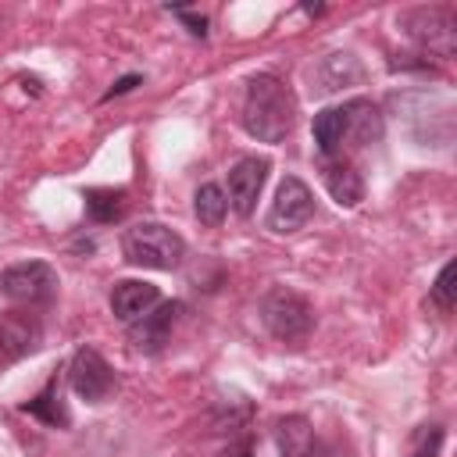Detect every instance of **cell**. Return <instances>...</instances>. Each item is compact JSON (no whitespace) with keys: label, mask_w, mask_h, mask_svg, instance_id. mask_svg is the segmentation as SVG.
Listing matches in <instances>:
<instances>
[{"label":"cell","mask_w":457,"mask_h":457,"mask_svg":"<svg viewBox=\"0 0 457 457\" xmlns=\"http://www.w3.org/2000/svg\"><path fill=\"white\" fill-rule=\"evenodd\" d=\"M321 182L339 207H357L364 200V179L346 157H321Z\"/></svg>","instance_id":"cell-13"},{"label":"cell","mask_w":457,"mask_h":457,"mask_svg":"<svg viewBox=\"0 0 457 457\" xmlns=\"http://www.w3.org/2000/svg\"><path fill=\"white\" fill-rule=\"evenodd\" d=\"M171 14H175V18H182V21L189 25V32H193V36H207V18H204V14H193V11H186V7H175Z\"/></svg>","instance_id":"cell-21"},{"label":"cell","mask_w":457,"mask_h":457,"mask_svg":"<svg viewBox=\"0 0 457 457\" xmlns=\"http://www.w3.org/2000/svg\"><path fill=\"white\" fill-rule=\"evenodd\" d=\"M275 446L278 457H343V450L321 439L303 414H289L275 425Z\"/></svg>","instance_id":"cell-8"},{"label":"cell","mask_w":457,"mask_h":457,"mask_svg":"<svg viewBox=\"0 0 457 457\" xmlns=\"http://www.w3.org/2000/svg\"><path fill=\"white\" fill-rule=\"evenodd\" d=\"M443 425H418L414 436H411V450L407 457H439V446H443Z\"/></svg>","instance_id":"cell-19"},{"label":"cell","mask_w":457,"mask_h":457,"mask_svg":"<svg viewBox=\"0 0 457 457\" xmlns=\"http://www.w3.org/2000/svg\"><path fill=\"white\" fill-rule=\"evenodd\" d=\"M346 132H343V143L350 146H368V143H378L382 139V114L371 100L357 96V100H346Z\"/></svg>","instance_id":"cell-14"},{"label":"cell","mask_w":457,"mask_h":457,"mask_svg":"<svg viewBox=\"0 0 457 457\" xmlns=\"http://www.w3.org/2000/svg\"><path fill=\"white\" fill-rule=\"evenodd\" d=\"M121 253L136 268H154V271H171L186 257V243L179 232H171L161 221H139L125 228L121 236Z\"/></svg>","instance_id":"cell-2"},{"label":"cell","mask_w":457,"mask_h":457,"mask_svg":"<svg viewBox=\"0 0 457 457\" xmlns=\"http://www.w3.org/2000/svg\"><path fill=\"white\" fill-rule=\"evenodd\" d=\"M193 211H196L200 225L218 228V225L225 221V214H228V196H225V189H221L218 182H204V186L196 189V196H193Z\"/></svg>","instance_id":"cell-17"},{"label":"cell","mask_w":457,"mask_h":457,"mask_svg":"<svg viewBox=\"0 0 457 457\" xmlns=\"http://www.w3.org/2000/svg\"><path fill=\"white\" fill-rule=\"evenodd\" d=\"M39 321L32 314H7L0 318V368L21 361L25 353H32L39 346Z\"/></svg>","instance_id":"cell-12"},{"label":"cell","mask_w":457,"mask_h":457,"mask_svg":"<svg viewBox=\"0 0 457 457\" xmlns=\"http://www.w3.org/2000/svg\"><path fill=\"white\" fill-rule=\"evenodd\" d=\"M453 271H457V264L453 261H446L443 268H439V275H436V282H432V293H428V300L443 311V314H450L453 311Z\"/></svg>","instance_id":"cell-20"},{"label":"cell","mask_w":457,"mask_h":457,"mask_svg":"<svg viewBox=\"0 0 457 457\" xmlns=\"http://www.w3.org/2000/svg\"><path fill=\"white\" fill-rule=\"evenodd\" d=\"M268 171H271V161L268 157H243L232 164L228 171V204L239 218H250L253 207H257V196L268 182Z\"/></svg>","instance_id":"cell-9"},{"label":"cell","mask_w":457,"mask_h":457,"mask_svg":"<svg viewBox=\"0 0 457 457\" xmlns=\"http://www.w3.org/2000/svg\"><path fill=\"white\" fill-rule=\"evenodd\" d=\"M68 382L86 403H100L114 389V371L93 346H79L71 364H68Z\"/></svg>","instance_id":"cell-7"},{"label":"cell","mask_w":457,"mask_h":457,"mask_svg":"<svg viewBox=\"0 0 457 457\" xmlns=\"http://www.w3.org/2000/svg\"><path fill=\"white\" fill-rule=\"evenodd\" d=\"M225 457H253V439L250 436H239L225 446Z\"/></svg>","instance_id":"cell-22"},{"label":"cell","mask_w":457,"mask_h":457,"mask_svg":"<svg viewBox=\"0 0 457 457\" xmlns=\"http://www.w3.org/2000/svg\"><path fill=\"white\" fill-rule=\"evenodd\" d=\"M21 414H32V418H39L43 425H50V428H68V411H64V403H61V393H57V378H50L29 403H21Z\"/></svg>","instance_id":"cell-16"},{"label":"cell","mask_w":457,"mask_h":457,"mask_svg":"<svg viewBox=\"0 0 457 457\" xmlns=\"http://www.w3.org/2000/svg\"><path fill=\"white\" fill-rule=\"evenodd\" d=\"M0 293L21 307H46L57 296V271L46 261H21L0 271Z\"/></svg>","instance_id":"cell-4"},{"label":"cell","mask_w":457,"mask_h":457,"mask_svg":"<svg viewBox=\"0 0 457 457\" xmlns=\"http://www.w3.org/2000/svg\"><path fill=\"white\" fill-rule=\"evenodd\" d=\"M157 303H161L157 286H154V282H143V278H121V282H114V289H111V311H114V318L125 321V325L139 321V318H143L150 307H157Z\"/></svg>","instance_id":"cell-11"},{"label":"cell","mask_w":457,"mask_h":457,"mask_svg":"<svg viewBox=\"0 0 457 457\" xmlns=\"http://www.w3.org/2000/svg\"><path fill=\"white\" fill-rule=\"evenodd\" d=\"M139 82H143V75H125V79H118V82H114V86L104 93V100H111V96H121V93H129V89H132V86H139Z\"/></svg>","instance_id":"cell-23"},{"label":"cell","mask_w":457,"mask_h":457,"mask_svg":"<svg viewBox=\"0 0 457 457\" xmlns=\"http://www.w3.org/2000/svg\"><path fill=\"white\" fill-rule=\"evenodd\" d=\"M261 321H264V328L275 339L300 343L314 328V311H311V303L300 293H293V289H271L261 300Z\"/></svg>","instance_id":"cell-3"},{"label":"cell","mask_w":457,"mask_h":457,"mask_svg":"<svg viewBox=\"0 0 457 457\" xmlns=\"http://www.w3.org/2000/svg\"><path fill=\"white\" fill-rule=\"evenodd\" d=\"M311 214H314V196H311L307 182L296 179V175H286L275 189V200H271L264 221L275 236H289V232L303 228L311 221Z\"/></svg>","instance_id":"cell-5"},{"label":"cell","mask_w":457,"mask_h":457,"mask_svg":"<svg viewBox=\"0 0 457 457\" xmlns=\"http://www.w3.org/2000/svg\"><path fill=\"white\" fill-rule=\"evenodd\" d=\"M296 125V96L275 75H253L243 100V129L261 143H282Z\"/></svg>","instance_id":"cell-1"},{"label":"cell","mask_w":457,"mask_h":457,"mask_svg":"<svg viewBox=\"0 0 457 457\" xmlns=\"http://www.w3.org/2000/svg\"><path fill=\"white\" fill-rule=\"evenodd\" d=\"M403 25L425 54H436V57L453 54L457 29H453V11L450 7H418V11L403 14Z\"/></svg>","instance_id":"cell-6"},{"label":"cell","mask_w":457,"mask_h":457,"mask_svg":"<svg viewBox=\"0 0 457 457\" xmlns=\"http://www.w3.org/2000/svg\"><path fill=\"white\" fill-rule=\"evenodd\" d=\"M343 132H346V107H325L314 114V143L321 157H339L343 154Z\"/></svg>","instance_id":"cell-15"},{"label":"cell","mask_w":457,"mask_h":457,"mask_svg":"<svg viewBox=\"0 0 457 457\" xmlns=\"http://www.w3.org/2000/svg\"><path fill=\"white\" fill-rule=\"evenodd\" d=\"M125 211V189H86V214L96 225H107L121 218Z\"/></svg>","instance_id":"cell-18"},{"label":"cell","mask_w":457,"mask_h":457,"mask_svg":"<svg viewBox=\"0 0 457 457\" xmlns=\"http://www.w3.org/2000/svg\"><path fill=\"white\" fill-rule=\"evenodd\" d=\"M179 314H182V303H179V300H164V303L150 307L139 321L129 325V339H132V346L143 350V353H157V350H164V343L171 339V328H175Z\"/></svg>","instance_id":"cell-10"}]
</instances>
